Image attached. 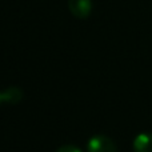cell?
<instances>
[{"label":"cell","instance_id":"cell-4","mask_svg":"<svg viewBox=\"0 0 152 152\" xmlns=\"http://www.w3.org/2000/svg\"><path fill=\"white\" fill-rule=\"evenodd\" d=\"M3 94H4V102L8 104H18L23 99V91L18 87H10Z\"/></svg>","mask_w":152,"mask_h":152},{"label":"cell","instance_id":"cell-1","mask_svg":"<svg viewBox=\"0 0 152 152\" xmlns=\"http://www.w3.org/2000/svg\"><path fill=\"white\" fill-rule=\"evenodd\" d=\"M68 10L76 19H87L92 12L91 0H68Z\"/></svg>","mask_w":152,"mask_h":152},{"label":"cell","instance_id":"cell-5","mask_svg":"<svg viewBox=\"0 0 152 152\" xmlns=\"http://www.w3.org/2000/svg\"><path fill=\"white\" fill-rule=\"evenodd\" d=\"M56 152H81V151L77 147H75V145H63Z\"/></svg>","mask_w":152,"mask_h":152},{"label":"cell","instance_id":"cell-2","mask_svg":"<svg viewBox=\"0 0 152 152\" xmlns=\"http://www.w3.org/2000/svg\"><path fill=\"white\" fill-rule=\"evenodd\" d=\"M88 152H118L116 145L107 136H95L88 143Z\"/></svg>","mask_w":152,"mask_h":152},{"label":"cell","instance_id":"cell-6","mask_svg":"<svg viewBox=\"0 0 152 152\" xmlns=\"http://www.w3.org/2000/svg\"><path fill=\"white\" fill-rule=\"evenodd\" d=\"M1 103H5V102H4V94L0 92V104H1Z\"/></svg>","mask_w":152,"mask_h":152},{"label":"cell","instance_id":"cell-3","mask_svg":"<svg viewBox=\"0 0 152 152\" xmlns=\"http://www.w3.org/2000/svg\"><path fill=\"white\" fill-rule=\"evenodd\" d=\"M135 152H152V134L143 132L139 134L134 140Z\"/></svg>","mask_w":152,"mask_h":152}]
</instances>
